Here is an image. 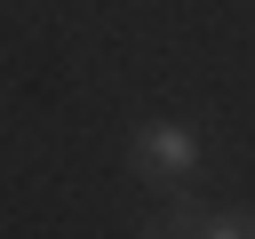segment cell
<instances>
[{"label": "cell", "instance_id": "2", "mask_svg": "<svg viewBox=\"0 0 255 239\" xmlns=\"http://www.w3.org/2000/svg\"><path fill=\"white\" fill-rule=\"evenodd\" d=\"M191 231H199V239H255V215H247V207H199Z\"/></svg>", "mask_w": 255, "mask_h": 239}, {"label": "cell", "instance_id": "1", "mask_svg": "<svg viewBox=\"0 0 255 239\" xmlns=\"http://www.w3.org/2000/svg\"><path fill=\"white\" fill-rule=\"evenodd\" d=\"M135 167H143L151 183H191V167H199V127L151 120V127L135 135Z\"/></svg>", "mask_w": 255, "mask_h": 239}]
</instances>
